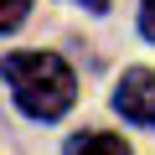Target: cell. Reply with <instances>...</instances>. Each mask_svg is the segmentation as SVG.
I'll list each match as a JSON object with an SVG mask.
<instances>
[{
  "label": "cell",
  "instance_id": "6da1fadb",
  "mask_svg": "<svg viewBox=\"0 0 155 155\" xmlns=\"http://www.w3.org/2000/svg\"><path fill=\"white\" fill-rule=\"evenodd\" d=\"M0 72H5V83L21 104V114L31 119H62L78 98V78L72 67L57 57V52H11L5 62H0Z\"/></svg>",
  "mask_w": 155,
  "mask_h": 155
},
{
  "label": "cell",
  "instance_id": "7a4b0ae2",
  "mask_svg": "<svg viewBox=\"0 0 155 155\" xmlns=\"http://www.w3.org/2000/svg\"><path fill=\"white\" fill-rule=\"evenodd\" d=\"M114 109L134 124H150L155 129V72L150 67H129L114 88Z\"/></svg>",
  "mask_w": 155,
  "mask_h": 155
},
{
  "label": "cell",
  "instance_id": "3957f363",
  "mask_svg": "<svg viewBox=\"0 0 155 155\" xmlns=\"http://www.w3.org/2000/svg\"><path fill=\"white\" fill-rule=\"evenodd\" d=\"M62 155H129V145L109 129H88V134H72Z\"/></svg>",
  "mask_w": 155,
  "mask_h": 155
},
{
  "label": "cell",
  "instance_id": "277c9868",
  "mask_svg": "<svg viewBox=\"0 0 155 155\" xmlns=\"http://www.w3.org/2000/svg\"><path fill=\"white\" fill-rule=\"evenodd\" d=\"M26 11H31V0H0V36L16 31V26L26 21Z\"/></svg>",
  "mask_w": 155,
  "mask_h": 155
},
{
  "label": "cell",
  "instance_id": "5b68a950",
  "mask_svg": "<svg viewBox=\"0 0 155 155\" xmlns=\"http://www.w3.org/2000/svg\"><path fill=\"white\" fill-rule=\"evenodd\" d=\"M140 36L155 41V0H140Z\"/></svg>",
  "mask_w": 155,
  "mask_h": 155
},
{
  "label": "cell",
  "instance_id": "8992f818",
  "mask_svg": "<svg viewBox=\"0 0 155 155\" xmlns=\"http://www.w3.org/2000/svg\"><path fill=\"white\" fill-rule=\"evenodd\" d=\"M83 5H88V11H109V0H83Z\"/></svg>",
  "mask_w": 155,
  "mask_h": 155
}]
</instances>
